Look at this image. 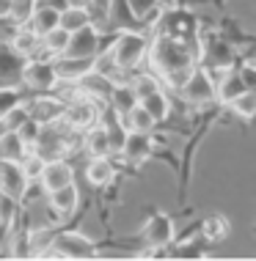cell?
Returning <instances> with one entry per match:
<instances>
[{"instance_id":"1","label":"cell","mask_w":256,"mask_h":261,"mask_svg":"<svg viewBox=\"0 0 256 261\" xmlns=\"http://www.w3.org/2000/svg\"><path fill=\"white\" fill-rule=\"evenodd\" d=\"M146 63L152 69V74L160 77L162 88L176 91L198 63V41L157 31V36L149 39Z\"/></svg>"},{"instance_id":"2","label":"cell","mask_w":256,"mask_h":261,"mask_svg":"<svg viewBox=\"0 0 256 261\" xmlns=\"http://www.w3.org/2000/svg\"><path fill=\"white\" fill-rule=\"evenodd\" d=\"M105 50H108V58L113 61V66L119 69V74L130 77L132 72H138L144 66L146 53H149V36H144L138 31H122Z\"/></svg>"},{"instance_id":"3","label":"cell","mask_w":256,"mask_h":261,"mask_svg":"<svg viewBox=\"0 0 256 261\" xmlns=\"http://www.w3.org/2000/svg\"><path fill=\"white\" fill-rule=\"evenodd\" d=\"M198 66H204L212 77L226 72V69L237 66V47L220 33L201 36L198 39Z\"/></svg>"},{"instance_id":"4","label":"cell","mask_w":256,"mask_h":261,"mask_svg":"<svg viewBox=\"0 0 256 261\" xmlns=\"http://www.w3.org/2000/svg\"><path fill=\"white\" fill-rule=\"evenodd\" d=\"M102 108H105V105L88 99V96H83V94H75L72 99L63 105L61 124L66 126L69 132L80 135L83 129H88V126H94L99 121V113H102Z\"/></svg>"},{"instance_id":"5","label":"cell","mask_w":256,"mask_h":261,"mask_svg":"<svg viewBox=\"0 0 256 261\" xmlns=\"http://www.w3.org/2000/svg\"><path fill=\"white\" fill-rule=\"evenodd\" d=\"M174 94L179 96L184 105H190V108H204V105H210L215 99V77H212L204 66L196 63L193 72L188 74V80H184Z\"/></svg>"},{"instance_id":"6","label":"cell","mask_w":256,"mask_h":261,"mask_svg":"<svg viewBox=\"0 0 256 261\" xmlns=\"http://www.w3.org/2000/svg\"><path fill=\"white\" fill-rule=\"evenodd\" d=\"M72 135H75V132H69L61 121L41 124V129H39V135H36V140H33L31 149L36 154H41L44 160L66 157L69 149H72Z\"/></svg>"},{"instance_id":"7","label":"cell","mask_w":256,"mask_h":261,"mask_svg":"<svg viewBox=\"0 0 256 261\" xmlns=\"http://www.w3.org/2000/svg\"><path fill=\"white\" fill-rule=\"evenodd\" d=\"M19 86L33 91V94H53L55 86H58V77H55V69H53V61L47 58H28L25 66H22V80Z\"/></svg>"},{"instance_id":"8","label":"cell","mask_w":256,"mask_h":261,"mask_svg":"<svg viewBox=\"0 0 256 261\" xmlns=\"http://www.w3.org/2000/svg\"><path fill=\"white\" fill-rule=\"evenodd\" d=\"M53 250L58 258H97L99 250L94 239H88L80 231H55L53 234Z\"/></svg>"},{"instance_id":"9","label":"cell","mask_w":256,"mask_h":261,"mask_svg":"<svg viewBox=\"0 0 256 261\" xmlns=\"http://www.w3.org/2000/svg\"><path fill=\"white\" fill-rule=\"evenodd\" d=\"M141 237H144V245L149 250H168V245H174L176 225L168 215L154 212V215L144 223V234Z\"/></svg>"},{"instance_id":"10","label":"cell","mask_w":256,"mask_h":261,"mask_svg":"<svg viewBox=\"0 0 256 261\" xmlns=\"http://www.w3.org/2000/svg\"><path fill=\"white\" fill-rule=\"evenodd\" d=\"M102 33L94 22L83 25L80 31L69 33V44H66V55H77V58H97L102 53Z\"/></svg>"},{"instance_id":"11","label":"cell","mask_w":256,"mask_h":261,"mask_svg":"<svg viewBox=\"0 0 256 261\" xmlns=\"http://www.w3.org/2000/svg\"><path fill=\"white\" fill-rule=\"evenodd\" d=\"M63 105L66 102L58 94H33L31 99H25V110L36 124H55L61 121Z\"/></svg>"},{"instance_id":"12","label":"cell","mask_w":256,"mask_h":261,"mask_svg":"<svg viewBox=\"0 0 256 261\" xmlns=\"http://www.w3.org/2000/svg\"><path fill=\"white\" fill-rule=\"evenodd\" d=\"M31 185H33V181L22 173L19 162H14V160H0V193L11 195V198H17L19 203H22V198L28 195Z\"/></svg>"},{"instance_id":"13","label":"cell","mask_w":256,"mask_h":261,"mask_svg":"<svg viewBox=\"0 0 256 261\" xmlns=\"http://www.w3.org/2000/svg\"><path fill=\"white\" fill-rule=\"evenodd\" d=\"M36 181H39V187L44 190V193H53V190H58L63 185H72L75 181V168H72V162H69L66 157L47 160Z\"/></svg>"},{"instance_id":"14","label":"cell","mask_w":256,"mask_h":261,"mask_svg":"<svg viewBox=\"0 0 256 261\" xmlns=\"http://www.w3.org/2000/svg\"><path fill=\"white\" fill-rule=\"evenodd\" d=\"M152 154H154V135H152V132L127 129L122 154H119V157H122L127 165H141V162H146Z\"/></svg>"},{"instance_id":"15","label":"cell","mask_w":256,"mask_h":261,"mask_svg":"<svg viewBox=\"0 0 256 261\" xmlns=\"http://www.w3.org/2000/svg\"><path fill=\"white\" fill-rule=\"evenodd\" d=\"M116 83L119 80H113V77L97 72V69H91V72H85L80 80L75 83V88H77V94H83V96H88V99L105 105V102H108V96H110V88L116 86Z\"/></svg>"},{"instance_id":"16","label":"cell","mask_w":256,"mask_h":261,"mask_svg":"<svg viewBox=\"0 0 256 261\" xmlns=\"http://www.w3.org/2000/svg\"><path fill=\"white\" fill-rule=\"evenodd\" d=\"M53 61V69H55V77L58 83H77L85 72L94 69V58H77V55H55Z\"/></svg>"},{"instance_id":"17","label":"cell","mask_w":256,"mask_h":261,"mask_svg":"<svg viewBox=\"0 0 256 261\" xmlns=\"http://www.w3.org/2000/svg\"><path fill=\"white\" fill-rule=\"evenodd\" d=\"M22 66H25V58H19V55L11 50L9 41H0V88L19 86V80H22Z\"/></svg>"},{"instance_id":"18","label":"cell","mask_w":256,"mask_h":261,"mask_svg":"<svg viewBox=\"0 0 256 261\" xmlns=\"http://www.w3.org/2000/svg\"><path fill=\"white\" fill-rule=\"evenodd\" d=\"M47 206L55 217H69L80 206V190H77V185L72 181V185H63L58 190H53V193H47Z\"/></svg>"},{"instance_id":"19","label":"cell","mask_w":256,"mask_h":261,"mask_svg":"<svg viewBox=\"0 0 256 261\" xmlns=\"http://www.w3.org/2000/svg\"><path fill=\"white\" fill-rule=\"evenodd\" d=\"M243 91H248V88H245L243 77H240V72H237V66L226 69V72H220L215 77V102L229 105L231 99H237Z\"/></svg>"},{"instance_id":"20","label":"cell","mask_w":256,"mask_h":261,"mask_svg":"<svg viewBox=\"0 0 256 261\" xmlns=\"http://www.w3.org/2000/svg\"><path fill=\"white\" fill-rule=\"evenodd\" d=\"M85 179L91 187H110L116 179V162L110 157H91L85 165Z\"/></svg>"},{"instance_id":"21","label":"cell","mask_w":256,"mask_h":261,"mask_svg":"<svg viewBox=\"0 0 256 261\" xmlns=\"http://www.w3.org/2000/svg\"><path fill=\"white\" fill-rule=\"evenodd\" d=\"M11 50L19 55V58H36V55L41 53V36H36V33L31 31L28 25H17V31H14L11 36Z\"/></svg>"},{"instance_id":"22","label":"cell","mask_w":256,"mask_h":261,"mask_svg":"<svg viewBox=\"0 0 256 261\" xmlns=\"http://www.w3.org/2000/svg\"><path fill=\"white\" fill-rule=\"evenodd\" d=\"M25 25L31 28L36 36H44V33H50L53 28H58V9L44 3V0H36V9H33L31 19H28Z\"/></svg>"},{"instance_id":"23","label":"cell","mask_w":256,"mask_h":261,"mask_svg":"<svg viewBox=\"0 0 256 261\" xmlns=\"http://www.w3.org/2000/svg\"><path fill=\"white\" fill-rule=\"evenodd\" d=\"M94 22V14H91L88 6H75V3H66L63 9H58V28H63L66 33H75L80 31L83 25Z\"/></svg>"},{"instance_id":"24","label":"cell","mask_w":256,"mask_h":261,"mask_svg":"<svg viewBox=\"0 0 256 261\" xmlns=\"http://www.w3.org/2000/svg\"><path fill=\"white\" fill-rule=\"evenodd\" d=\"M108 108L116 113V116H127V113H130L135 105H138V96H135V91H132V86L127 80H119L116 86L110 88V96H108Z\"/></svg>"},{"instance_id":"25","label":"cell","mask_w":256,"mask_h":261,"mask_svg":"<svg viewBox=\"0 0 256 261\" xmlns=\"http://www.w3.org/2000/svg\"><path fill=\"white\" fill-rule=\"evenodd\" d=\"M83 151L91 157H110V140L102 124H94L88 129H83Z\"/></svg>"},{"instance_id":"26","label":"cell","mask_w":256,"mask_h":261,"mask_svg":"<svg viewBox=\"0 0 256 261\" xmlns=\"http://www.w3.org/2000/svg\"><path fill=\"white\" fill-rule=\"evenodd\" d=\"M138 105H141V108H144L157 124L168 121V116H171V96H168V91H166V88L152 91V94L144 96V99H141Z\"/></svg>"},{"instance_id":"27","label":"cell","mask_w":256,"mask_h":261,"mask_svg":"<svg viewBox=\"0 0 256 261\" xmlns=\"http://www.w3.org/2000/svg\"><path fill=\"white\" fill-rule=\"evenodd\" d=\"M28 154V143L19 138L17 129H0V160L19 162Z\"/></svg>"},{"instance_id":"28","label":"cell","mask_w":256,"mask_h":261,"mask_svg":"<svg viewBox=\"0 0 256 261\" xmlns=\"http://www.w3.org/2000/svg\"><path fill=\"white\" fill-rule=\"evenodd\" d=\"M66 44H69V33L63 28H53L50 33L41 36V53L47 58H55V55H63L66 53Z\"/></svg>"},{"instance_id":"29","label":"cell","mask_w":256,"mask_h":261,"mask_svg":"<svg viewBox=\"0 0 256 261\" xmlns=\"http://www.w3.org/2000/svg\"><path fill=\"white\" fill-rule=\"evenodd\" d=\"M132 86V91H135V96H138V102L144 99V96H149L152 91H157V88H162V83H160V77L157 74H152V72H132V77L127 80Z\"/></svg>"},{"instance_id":"30","label":"cell","mask_w":256,"mask_h":261,"mask_svg":"<svg viewBox=\"0 0 256 261\" xmlns=\"http://www.w3.org/2000/svg\"><path fill=\"white\" fill-rule=\"evenodd\" d=\"M124 3L135 22H149V19L160 17V11H162L157 6V0H124Z\"/></svg>"},{"instance_id":"31","label":"cell","mask_w":256,"mask_h":261,"mask_svg":"<svg viewBox=\"0 0 256 261\" xmlns=\"http://www.w3.org/2000/svg\"><path fill=\"white\" fill-rule=\"evenodd\" d=\"M234 116H240V118H245V121H251V118L256 116V94H253V88H248L243 91V94L237 96V99H231L229 105H226Z\"/></svg>"},{"instance_id":"32","label":"cell","mask_w":256,"mask_h":261,"mask_svg":"<svg viewBox=\"0 0 256 261\" xmlns=\"http://www.w3.org/2000/svg\"><path fill=\"white\" fill-rule=\"evenodd\" d=\"M124 126H127V129H135V132H154L157 121H154V118L149 116L141 105H135V108L124 116Z\"/></svg>"},{"instance_id":"33","label":"cell","mask_w":256,"mask_h":261,"mask_svg":"<svg viewBox=\"0 0 256 261\" xmlns=\"http://www.w3.org/2000/svg\"><path fill=\"white\" fill-rule=\"evenodd\" d=\"M201 234H204V242H220L226 234H229V223H226V217H220V215H212L207 217V220L201 223Z\"/></svg>"},{"instance_id":"34","label":"cell","mask_w":256,"mask_h":261,"mask_svg":"<svg viewBox=\"0 0 256 261\" xmlns=\"http://www.w3.org/2000/svg\"><path fill=\"white\" fill-rule=\"evenodd\" d=\"M17 220H19V201L6 195V193H0V231L14 228Z\"/></svg>"},{"instance_id":"35","label":"cell","mask_w":256,"mask_h":261,"mask_svg":"<svg viewBox=\"0 0 256 261\" xmlns=\"http://www.w3.org/2000/svg\"><path fill=\"white\" fill-rule=\"evenodd\" d=\"M19 102H25V91L22 86H11V88H0V121L11 108H17Z\"/></svg>"},{"instance_id":"36","label":"cell","mask_w":256,"mask_h":261,"mask_svg":"<svg viewBox=\"0 0 256 261\" xmlns=\"http://www.w3.org/2000/svg\"><path fill=\"white\" fill-rule=\"evenodd\" d=\"M44 162H47V160L41 157V154H36L33 149H28V154L19 160V168H22V173H25L31 181H36L39 173H41V168H44Z\"/></svg>"},{"instance_id":"37","label":"cell","mask_w":256,"mask_h":261,"mask_svg":"<svg viewBox=\"0 0 256 261\" xmlns=\"http://www.w3.org/2000/svg\"><path fill=\"white\" fill-rule=\"evenodd\" d=\"M33 9H36V0H11V11H9V19L14 25H25L31 19Z\"/></svg>"},{"instance_id":"38","label":"cell","mask_w":256,"mask_h":261,"mask_svg":"<svg viewBox=\"0 0 256 261\" xmlns=\"http://www.w3.org/2000/svg\"><path fill=\"white\" fill-rule=\"evenodd\" d=\"M237 72H240V77H243L245 88H256V63H253L251 55H248L243 63H237Z\"/></svg>"},{"instance_id":"39","label":"cell","mask_w":256,"mask_h":261,"mask_svg":"<svg viewBox=\"0 0 256 261\" xmlns=\"http://www.w3.org/2000/svg\"><path fill=\"white\" fill-rule=\"evenodd\" d=\"M39 129H41V124H36V121H33L31 116H28L25 121L19 124V129H17V132H19V138H22L25 143H28V149H31V146H33V140H36V135H39Z\"/></svg>"},{"instance_id":"40","label":"cell","mask_w":256,"mask_h":261,"mask_svg":"<svg viewBox=\"0 0 256 261\" xmlns=\"http://www.w3.org/2000/svg\"><path fill=\"white\" fill-rule=\"evenodd\" d=\"M9 11H11V0H0V19H9Z\"/></svg>"},{"instance_id":"41","label":"cell","mask_w":256,"mask_h":261,"mask_svg":"<svg viewBox=\"0 0 256 261\" xmlns=\"http://www.w3.org/2000/svg\"><path fill=\"white\" fill-rule=\"evenodd\" d=\"M157 6H160V9H174L176 0H157Z\"/></svg>"},{"instance_id":"42","label":"cell","mask_w":256,"mask_h":261,"mask_svg":"<svg viewBox=\"0 0 256 261\" xmlns=\"http://www.w3.org/2000/svg\"><path fill=\"white\" fill-rule=\"evenodd\" d=\"M66 3H75V6H88V9H91V6H94V0H66Z\"/></svg>"}]
</instances>
